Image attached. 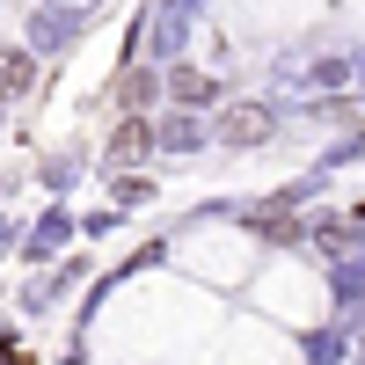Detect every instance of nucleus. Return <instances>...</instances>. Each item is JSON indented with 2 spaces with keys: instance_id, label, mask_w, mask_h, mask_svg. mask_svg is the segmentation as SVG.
Returning <instances> with one entry per match:
<instances>
[{
  "instance_id": "nucleus-1",
  "label": "nucleus",
  "mask_w": 365,
  "mask_h": 365,
  "mask_svg": "<svg viewBox=\"0 0 365 365\" xmlns=\"http://www.w3.org/2000/svg\"><path fill=\"white\" fill-rule=\"evenodd\" d=\"M270 125H278V110H270V103H227V110H220V125H212V139L241 154V146H263Z\"/></svg>"
},
{
  "instance_id": "nucleus-2",
  "label": "nucleus",
  "mask_w": 365,
  "mask_h": 365,
  "mask_svg": "<svg viewBox=\"0 0 365 365\" xmlns=\"http://www.w3.org/2000/svg\"><path fill=\"white\" fill-rule=\"evenodd\" d=\"M182 37H190V15H161V8H146V15H139V44H132V51H139V58L154 51L161 66H175Z\"/></svg>"
},
{
  "instance_id": "nucleus-3",
  "label": "nucleus",
  "mask_w": 365,
  "mask_h": 365,
  "mask_svg": "<svg viewBox=\"0 0 365 365\" xmlns=\"http://www.w3.org/2000/svg\"><path fill=\"white\" fill-rule=\"evenodd\" d=\"M103 154H110V168L146 161V154H154V117H125V125L110 132V146H103Z\"/></svg>"
},
{
  "instance_id": "nucleus-4",
  "label": "nucleus",
  "mask_w": 365,
  "mask_h": 365,
  "mask_svg": "<svg viewBox=\"0 0 365 365\" xmlns=\"http://www.w3.org/2000/svg\"><path fill=\"white\" fill-rule=\"evenodd\" d=\"M154 96H161V73L146 66V58H132V66L117 73V110H125V117H146V103H154Z\"/></svg>"
},
{
  "instance_id": "nucleus-5",
  "label": "nucleus",
  "mask_w": 365,
  "mask_h": 365,
  "mask_svg": "<svg viewBox=\"0 0 365 365\" xmlns=\"http://www.w3.org/2000/svg\"><path fill=\"white\" fill-rule=\"evenodd\" d=\"M161 88H168V96H175L182 110H205L212 96H220V81H212V73H197V66H182V58H175V66L161 73Z\"/></svg>"
},
{
  "instance_id": "nucleus-6",
  "label": "nucleus",
  "mask_w": 365,
  "mask_h": 365,
  "mask_svg": "<svg viewBox=\"0 0 365 365\" xmlns=\"http://www.w3.org/2000/svg\"><path fill=\"white\" fill-rule=\"evenodd\" d=\"M37 88V51H0V103H15Z\"/></svg>"
},
{
  "instance_id": "nucleus-7",
  "label": "nucleus",
  "mask_w": 365,
  "mask_h": 365,
  "mask_svg": "<svg viewBox=\"0 0 365 365\" xmlns=\"http://www.w3.org/2000/svg\"><path fill=\"white\" fill-rule=\"evenodd\" d=\"M205 139L212 132L197 125V117H161V125H154V146H168V154H197Z\"/></svg>"
},
{
  "instance_id": "nucleus-8",
  "label": "nucleus",
  "mask_w": 365,
  "mask_h": 365,
  "mask_svg": "<svg viewBox=\"0 0 365 365\" xmlns=\"http://www.w3.org/2000/svg\"><path fill=\"white\" fill-rule=\"evenodd\" d=\"M73 29H81V15H66V8H37L29 37H37V51H58V44H73Z\"/></svg>"
},
{
  "instance_id": "nucleus-9",
  "label": "nucleus",
  "mask_w": 365,
  "mask_h": 365,
  "mask_svg": "<svg viewBox=\"0 0 365 365\" xmlns=\"http://www.w3.org/2000/svg\"><path fill=\"white\" fill-rule=\"evenodd\" d=\"M358 220H365V205L351 212V220H314V241H322V249H336V256H344L351 241H358Z\"/></svg>"
},
{
  "instance_id": "nucleus-10",
  "label": "nucleus",
  "mask_w": 365,
  "mask_h": 365,
  "mask_svg": "<svg viewBox=\"0 0 365 365\" xmlns=\"http://www.w3.org/2000/svg\"><path fill=\"white\" fill-rule=\"evenodd\" d=\"M329 285H336L344 307H358V299H365V263H336V270H329Z\"/></svg>"
},
{
  "instance_id": "nucleus-11",
  "label": "nucleus",
  "mask_w": 365,
  "mask_h": 365,
  "mask_svg": "<svg viewBox=\"0 0 365 365\" xmlns=\"http://www.w3.org/2000/svg\"><path fill=\"white\" fill-rule=\"evenodd\" d=\"M58 241H66V220H44L37 234H29V256H51V249H58Z\"/></svg>"
},
{
  "instance_id": "nucleus-12",
  "label": "nucleus",
  "mask_w": 365,
  "mask_h": 365,
  "mask_svg": "<svg viewBox=\"0 0 365 365\" xmlns=\"http://www.w3.org/2000/svg\"><path fill=\"white\" fill-rule=\"evenodd\" d=\"M44 8H66V15H96L103 0H44Z\"/></svg>"
},
{
  "instance_id": "nucleus-13",
  "label": "nucleus",
  "mask_w": 365,
  "mask_h": 365,
  "mask_svg": "<svg viewBox=\"0 0 365 365\" xmlns=\"http://www.w3.org/2000/svg\"><path fill=\"white\" fill-rule=\"evenodd\" d=\"M161 15H197V0H154Z\"/></svg>"
}]
</instances>
